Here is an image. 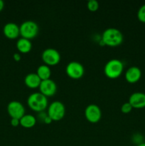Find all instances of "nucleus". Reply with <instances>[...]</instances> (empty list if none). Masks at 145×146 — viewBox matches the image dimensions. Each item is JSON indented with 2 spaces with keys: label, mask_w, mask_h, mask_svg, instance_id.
I'll list each match as a JSON object with an SVG mask.
<instances>
[{
  "label": "nucleus",
  "mask_w": 145,
  "mask_h": 146,
  "mask_svg": "<svg viewBox=\"0 0 145 146\" xmlns=\"http://www.w3.org/2000/svg\"><path fill=\"white\" fill-rule=\"evenodd\" d=\"M101 39L105 46L116 47L123 42L124 36L122 33L118 29L107 28L102 33Z\"/></svg>",
  "instance_id": "f257e3e1"
},
{
  "label": "nucleus",
  "mask_w": 145,
  "mask_h": 146,
  "mask_svg": "<svg viewBox=\"0 0 145 146\" xmlns=\"http://www.w3.org/2000/svg\"><path fill=\"white\" fill-rule=\"evenodd\" d=\"M27 104L32 111L43 112L48 108V98L40 92L33 93L27 98Z\"/></svg>",
  "instance_id": "f03ea898"
},
{
  "label": "nucleus",
  "mask_w": 145,
  "mask_h": 146,
  "mask_svg": "<svg viewBox=\"0 0 145 146\" xmlns=\"http://www.w3.org/2000/svg\"><path fill=\"white\" fill-rule=\"evenodd\" d=\"M123 70V62L117 58H113L106 63L104 67V74L107 78L115 79L122 75Z\"/></svg>",
  "instance_id": "7ed1b4c3"
},
{
  "label": "nucleus",
  "mask_w": 145,
  "mask_h": 146,
  "mask_svg": "<svg viewBox=\"0 0 145 146\" xmlns=\"http://www.w3.org/2000/svg\"><path fill=\"white\" fill-rule=\"evenodd\" d=\"M19 29L20 35L21 37L30 40L35 38L38 35L39 27L36 22L31 20H28L21 23Z\"/></svg>",
  "instance_id": "20e7f679"
},
{
  "label": "nucleus",
  "mask_w": 145,
  "mask_h": 146,
  "mask_svg": "<svg viewBox=\"0 0 145 146\" xmlns=\"http://www.w3.org/2000/svg\"><path fill=\"white\" fill-rule=\"evenodd\" d=\"M47 114L53 121H59L63 118L65 114V107L61 101H53L48 106Z\"/></svg>",
  "instance_id": "39448f33"
},
{
  "label": "nucleus",
  "mask_w": 145,
  "mask_h": 146,
  "mask_svg": "<svg viewBox=\"0 0 145 146\" xmlns=\"http://www.w3.org/2000/svg\"><path fill=\"white\" fill-rule=\"evenodd\" d=\"M41 58L45 65L51 66L57 65L61 61V56L58 50L53 48H48L42 52Z\"/></svg>",
  "instance_id": "423d86ee"
},
{
  "label": "nucleus",
  "mask_w": 145,
  "mask_h": 146,
  "mask_svg": "<svg viewBox=\"0 0 145 146\" xmlns=\"http://www.w3.org/2000/svg\"><path fill=\"white\" fill-rule=\"evenodd\" d=\"M66 74L72 79H79L83 76L85 74V68L78 61H71L65 67Z\"/></svg>",
  "instance_id": "0eeeda50"
},
{
  "label": "nucleus",
  "mask_w": 145,
  "mask_h": 146,
  "mask_svg": "<svg viewBox=\"0 0 145 146\" xmlns=\"http://www.w3.org/2000/svg\"><path fill=\"white\" fill-rule=\"evenodd\" d=\"M85 116L87 121L92 123L99 122L102 118V111L100 108L96 104H90L85 109Z\"/></svg>",
  "instance_id": "6e6552de"
},
{
  "label": "nucleus",
  "mask_w": 145,
  "mask_h": 146,
  "mask_svg": "<svg viewBox=\"0 0 145 146\" xmlns=\"http://www.w3.org/2000/svg\"><path fill=\"white\" fill-rule=\"evenodd\" d=\"M7 112L11 118L21 119L25 115V108L19 101H12L7 106Z\"/></svg>",
  "instance_id": "1a4fd4ad"
},
{
  "label": "nucleus",
  "mask_w": 145,
  "mask_h": 146,
  "mask_svg": "<svg viewBox=\"0 0 145 146\" xmlns=\"http://www.w3.org/2000/svg\"><path fill=\"white\" fill-rule=\"evenodd\" d=\"M38 88L40 93L48 98L55 94L57 91V85L53 80L49 78V79L41 81Z\"/></svg>",
  "instance_id": "9d476101"
},
{
  "label": "nucleus",
  "mask_w": 145,
  "mask_h": 146,
  "mask_svg": "<svg viewBox=\"0 0 145 146\" xmlns=\"http://www.w3.org/2000/svg\"><path fill=\"white\" fill-rule=\"evenodd\" d=\"M128 102L133 108L141 109L145 108V94L142 92H134L130 95Z\"/></svg>",
  "instance_id": "9b49d317"
},
{
  "label": "nucleus",
  "mask_w": 145,
  "mask_h": 146,
  "mask_svg": "<svg viewBox=\"0 0 145 146\" xmlns=\"http://www.w3.org/2000/svg\"><path fill=\"white\" fill-rule=\"evenodd\" d=\"M125 77L128 83L135 84L140 80L142 77V71L137 66H131L125 72Z\"/></svg>",
  "instance_id": "f8f14e48"
},
{
  "label": "nucleus",
  "mask_w": 145,
  "mask_h": 146,
  "mask_svg": "<svg viewBox=\"0 0 145 146\" xmlns=\"http://www.w3.org/2000/svg\"><path fill=\"white\" fill-rule=\"evenodd\" d=\"M4 36L10 39L16 38L20 35L19 27L14 22H9L3 28Z\"/></svg>",
  "instance_id": "ddd939ff"
},
{
  "label": "nucleus",
  "mask_w": 145,
  "mask_h": 146,
  "mask_svg": "<svg viewBox=\"0 0 145 146\" xmlns=\"http://www.w3.org/2000/svg\"><path fill=\"white\" fill-rule=\"evenodd\" d=\"M41 80L38 77L36 73H30L27 74L24 78V84L27 87L30 88H39Z\"/></svg>",
  "instance_id": "4468645a"
},
{
  "label": "nucleus",
  "mask_w": 145,
  "mask_h": 146,
  "mask_svg": "<svg viewBox=\"0 0 145 146\" xmlns=\"http://www.w3.org/2000/svg\"><path fill=\"white\" fill-rule=\"evenodd\" d=\"M16 48L21 54H27L32 48V43L31 40L25 38H20L16 41Z\"/></svg>",
  "instance_id": "2eb2a0df"
},
{
  "label": "nucleus",
  "mask_w": 145,
  "mask_h": 146,
  "mask_svg": "<svg viewBox=\"0 0 145 146\" xmlns=\"http://www.w3.org/2000/svg\"><path fill=\"white\" fill-rule=\"evenodd\" d=\"M36 123V118L31 114H25L20 119V125L25 128H31Z\"/></svg>",
  "instance_id": "dca6fc26"
},
{
  "label": "nucleus",
  "mask_w": 145,
  "mask_h": 146,
  "mask_svg": "<svg viewBox=\"0 0 145 146\" xmlns=\"http://www.w3.org/2000/svg\"><path fill=\"white\" fill-rule=\"evenodd\" d=\"M36 74L41 78V81L49 79L51 75V70L48 66L42 64L37 68Z\"/></svg>",
  "instance_id": "f3484780"
},
{
  "label": "nucleus",
  "mask_w": 145,
  "mask_h": 146,
  "mask_svg": "<svg viewBox=\"0 0 145 146\" xmlns=\"http://www.w3.org/2000/svg\"><path fill=\"white\" fill-rule=\"evenodd\" d=\"M87 7L90 11H96L99 8V3L96 0H90L87 3Z\"/></svg>",
  "instance_id": "a211bd4d"
},
{
  "label": "nucleus",
  "mask_w": 145,
  "mask_h": 146,
  "mask_svg": "<svg viewBox=\"0 0 145 146\" xmlns=\"http://www.w3.org/2000/svg\"><path fill=\"white\" fill-rule=\"evenodd\" d=\"M137 18L139 21L145 23V4L141 6L137 11Z\"/></svg>",
  "instance_id": "6ab92c4d"
},
{
  "label": "nucleus",
  "mask_w": 145,
  "mask_h": 146,
  "mask_svg": "<svg viewBox=\"0 0 145 146\" xmlns=\"http://www.w3.org/2000/svg\"><path fill=\"white\" fill-rule=\"evenodd\" d=\"M132 141L134 143L136 144V145H139V144L144 143V136L140 133H135L132 136Z\"/></svg>",
  "instance_id": "aec40b11"
},
{
  "label": "nucleus",
  "mask_w": 145,
  "mask_h": 146,
  "mask_svg": "<svg viewBox=\"0 0 145 146\" xmlns=\"http://www.w3.org/2000/svg\"><path fill=\"white\" fill-rule=\"evenodd\" d=\"M132 106H131V104L129 102H126L125 104H123L121 106V111H122L123 113L127 114L129 113H130L132 110Z\"/></svg>",
  "instance_id": "412c9836"
},
{
  "label": "nucleus",
  "mask_w": 145,
  "mask_h": 146,
  "mask_svg": "<svg viewBox=\"0 0 145 146\" xmlns=\"http://www.w3.org/2000/svg\"><path fill=\"white\" fill-rule=\"evenodd\" d=\"M11 125L14 127H17L18 125H20V119H17V118H11Z\"/></svg>",
  "instance_id": "4be33fe9"
},
{
  "label": "nucleus",
  "mask_w": 145,
  "mask_h": 146,
  "mask_svg": "<svg viewBox=\"0 0 145 146\" xmlns=\"http://www.w3.org/2000/svg\"><path fill=\"white\" fill-rule=\"evenodd\" d=\"M47 115H48V114L45 113H44V111H43V112H40L39 114H38V119L41 120V121H43V122H44V119H45V118L47 116Z\"/></svg>",
  "instance_id": "5701e85b"
},
{
  "label": "nucleus",
  "mask_w": 145,
  "mask_h": 146,
  "mask_svg": "<svg viewBox=\"0 0 145 146\" xmlns=\"http://www.w3.org/2000/svg\"><path fill=\"white\" fill-rule=\"evenodd\" d=\"M13 58L16 61H19L21 59V56L19 53H14L13 55Z\"/></svg>",
  "instance_id": "b1692460"
},
{
  "label": "nucleus",
  "mask_w": 145,
  "mask_h": 146,
  "mask_svg": "<svg viewBox=\"0 0 145 146\" xmlns=\"http://www.w3.org/2000/svg\"><path fill=\"white\" fill-rule=\"evenodd\" d=\"M52 121H53L52 119H51V118H50L48 115H47V116L45 118V119H44V123H45V124H50V123H52Z\"/></svg>",
  "instance_id": "393cba45"
},
{
  "label": "nucleus",
  "mask_w": 145,
  "mask_h": 146,
  "mask_svg": "<svg viewBox=\"0 0 145 146\" xmlns=\"http://www.w3.org/2000/svg\"><path fill=\"white\" fill-rule=\"evenodd\" d=\"M4 7V3L2 0H0V11H2V9Z\"/></svg>",
  "instance_id": "a878e982"
},
{
  "label": "nucleus",
  "mask_w": 145,
  "mask_h": 146,
  "mask_svg": "<svg viewBox=\"0 0 145 146\" xmlns=\"http://www.w3.org/2000/svg\"><path fill=\"white\" fill-rule=\"evenodd\" d=\"M137 146H145V142L139 144V145H138Z\"/></svg>",
  "instance_id": "bb28decb"
}]
</instances>
